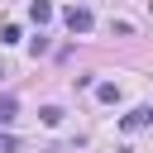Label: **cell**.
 Segmentation results:
<instances>
[{
	"instance_id": "obj_5",
	"label": "cell",
	"mask_w": 153,
	"mask_h": 153,
	"mask_svg": "<svg viewBox=\"0 0 153 153\" xmlns=\"http://www.w3.org/2000/svg\"><path fill=\"white\" fill-rule=\"evenodd\" d=\"M62 115H67L62 105H43V110H38V120H43L48 129H53V124H62Z\"/></svg>"
},
{
	"instance_id": "obj_3",
	"label": "cell",
	"mask_w": 153,
	"mask_h": 153,
	"mask_svg": "<svg viewBox=\"0 0 153 153\" xmlns=\"http://www.w3.org/2000/svg\"><path fill=\"white\" fill-rule=\"evenodd\" d=\"M14 120H19V100H14V96H0V124L10 129Z\"/></svg>"
},
{
	"instance_id": "obj_7",
	"label": "cell",
	"mask_w": 153,
	"mask_h": 153,
	"mask_svg": "<svg viewBox=\"0 0 153 153\" xmlns=\"http://www.w3.org/2000/svg\"><path fill=\"white\" fill-rule=\"evenodd\" d=\"M0 43H19V24H5L0 29Z\"/></svg>"
},
{
	"instance_id": "obj_8",
	"label": "cell",
	"mask_w": 153,
	"mask_h": 153,
	"mask_svg": "<svg viewBox=\"0 0 153 153\" xmlns=\"http://www.w3.org/2000/svg\"><path fill=\"white\" fill-rule=\"evenodd\" d=\"M14 148H19V139L14 134H0V153H14Z\"/></svg>"
},
{
	"instance_id": "obj_1",
	"label": "cell",
	"mask_w": 153,
	"mask_h": 153,
	"mask_svg": "<svg viewBox=\"0 0 153 153\" xmlns=\"http://www.w3.org/2000/svg\"><path fill=\"white\" fill-rule=\"evenodd\" d=\"M62 19H67V29H72V33H86V29H91V10H86V5H67V10H62Z\"/></svg>"
},
{
	"instance_id": "obj_4",
	"label": "cell",
	"mask_w": 153,
	"mask_h": 153,
	"mask_svg": "<svg viewBox=\"0 0 153 153\" xmlns=\"http://www.w3.org/2000/svg\"><path fill=\"white\" fill-rule=\"evenodd\" d=\"M29 19H33V24H48V19H53V5H48V0H33V5H29Z\"/></svg>"
},
{
	"instance_id": "obj_6",
	"label": "cell",
	"mask_w": 153,
	"mask_h": 153,
	"mask_svg": "<svg viewBox=\"0 0 153 153\" xmlns=\"http://www.w3.org/2000/svg\"><path fill=\"white\" fill-rule=\"evenodd\" d=\"M96 96H100L105 105H115V100H120V86H115V81H100V86H96Z\"/></svg>"
},
{
	"instance_id": "obj_2",
	"label": "cell",
	"mask_w": 153,
	"mask_h": 153,
	"mask_svg": "<svg viewBox=\"0 0 153 153\" xmlns=\"http://www.w3.org/2000/svg\"><path fill=\"white\" fill-rule=\"evenodd\" d=\"M148 124H153V105H134V110L124 115V129H129V134H139V129H148Z\"/></svg>"
},
{
	"instance_id": "obj_9",
	"label": "cell",
	"mask_w": 153,
	"mask_h": 153,
	"mask_svg": "<svg viewBox=\"0 0 153 153\" xmlns=\"http://www.w3.org/2000/svg\"><path fill=\"white\" fill-rule=\"evenodd\" d=\"M0 76H5V67H0Z\"/></svg>"
}]
</instances>
